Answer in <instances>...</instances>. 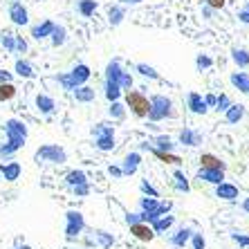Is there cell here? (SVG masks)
Returning <instances> with one entry per match:
<instances>
[{"instance_id": "cell-45", "label": "cell", "mask_w": 249, "mask_h": 249, "mask_svg": "<svg viewBox=\"0 0 249 249\" xmlns=\"http://www.w3.org/2000/svg\"><path fill=\"white\" fill-rule=\"evenodd\" d=\"M119 88H122V92H128V90H133V76L128 74V72H124V74H122Z\"/></svg>"}, {"instance_id": "cell-40", "label": "cell", "mask_w": 249, "mask_h": 249, "mask_svg": "<svg viewBox=\"0 0 249 249\" xmlns=\"http://www.w3.org/2000/svg\"><path fill=\"white\" fill-rule=\"evenodd\" d=\"M139 191L144 193V196H151V197H160V191H157L155 186L151 184L148 180H142L139 182Z\"/></svg>"}, {"instance_id": "cell-1", "label": "cell", "mask_w": 249, "mask_h": 249, "mask_svg": "<svg viewBox=\"0 0 249 249\" xmlns=\"http://www.w3.org/2000/svg\"><path fill=\"white\" fill-rule=\"evenodd\" d=\"M27 124L23 122V119H16V117H12V119H7L5 122V137L7 142L5 144H0V160H12L14 155H16L20 148L25 146V142H27Z\"/></svg>"}, {"instance_id": "cell-2", "label": "cell", "mask_w": 249, "mask_h": 249, "mask_svg": "<svg viewBox=\"0 0 249 249\" xmlns=\"http://www.w3.org/2000/svg\"><path fill=\"white\" fill-rule=\"evenodd\" d=\"M90 74H92V70H90V65H86V63H76L74 68L70 70V72H65V74H56L54 79H56L61 86L65 88V90H74V88H79V86H86L88 83V79H90Z\"/></svg>"}, {"instance_id": "cell-3", "label": "cell", "mask_w": 249, "mask_h": 249, "mask_svg": "<svg viewBox=\"0 0 249 249\" xmlns=\"http://www.w3.org/2000/svg\"><path fill=\"white\" fill-rule=\"evenodd\" d=\"M148 119L153 124L162 122V119H175V110H173V101L166 97V94H153L148 99Z\"/></svg>"}, {"instance_id": "cell-29", "label": "cell", "mask_w": 249, "mask_h": 249, "mask_svg": "<svg viewBox=\"0 0 249 249\" xmlns=\"http://www.w3.org/2000/svg\"><path fill=\"white\" fill-rule=\"evenodd\" d=\"M151 146L157 148V151H166V153H173V148H175L173 139L168 137V135H157V137L151 142Z\"/></svg>"}, {"instance_id": "cell-18", "label": "cell", "mask_w": 249, "mask_h": 249, "mask_svg": "<svg viewBox=\"0 0 249 249\" xmlns=\"http://www.w3.org/2000/svg\"><path fill=\"white\" fill-rule=\"evenodd\" d=\"M186 106H189V110H191L193 115H207V110H209L200 92H189L186 94Z\"/></svg>"}, {"instance_id": "cell-37", "label": "cell", "mask_w": 249, "mask_h": 249, "mask_svg": "<svg viewBox=\"0 0 249 249\" xmlns=\"http://www.w3.org/2000/svg\"><path fill=\"white\" fill-rule=\"evenodd\" d=\"M16 86H14L12 81L9 83H0V104H2V101H12L14 97H16Z\"/></svg>"}, {"instance_id": "cell-4", "label": "cell", "mask_w": 249, "mask_h": 249, "mask_svg": "<svg viewBox=\"0 0 249 249\" xmlns=\"http://www.w3.org/2000/svg\"><path fill=\"white\" fill-rule=\"evenodd\" d=\"M92 137H94V148L97 151L110 153L117 148L115 126L112 124H97V126H92Z\"/></svg>"}, {"instance_id": "cell-38", "label": "cell", "mask_w": 249, "mask_h": 249, "mask_svg": "<svg viewBox=\"0 0 249 249\" xmlns=\"http://www.w3.org/2000/svg\"><path fill=\"white\" fill-rule=\"evenodd\" d=\"M135 70H137L142 76H146V79H155V81L160 79V72H157L153 65H148V63H137L135 65Z\"/></svg>"}, {"instance_id": "cell-20", "label": "cell", "mask_w": 249, "mask_h": 249, "mask_svg": "<svg viewBox=\"0 0 249 249\" xmlns=\"http://www.w3.org/2000/svg\"><path fill=\"white\" fill-rule=\"evenodd\" d=\"M200 164H202V168H211V171H227V164L218 155H213V153H202L200 155Z\"/></svg>"}, {"instance_id": "cell-35", "label": "cell", "mask_w": 249, "mask_h": 249, "mask_svg": "<svg viewBox=\"0 0 249 249\" xmlns=\"http://www.w3.org/2000/svg\"><path fill=\"white\" fill-rule=\"evenodd\" d=\"M94 238H97V243L101 249H110L112 245H115V236L104 231V229H97V231H94Z\"/></svg>"}, {"instance_id": "cell-54", "label": "cell", "mask_w": 249, "mask_h": 249, "mask_svg": "<svg viewBox=\"0 0 249 249\" xmlns=\"http://www.w3.org/2000/svg\"><path fill=\"white\" fill-rule=\"evenodd\" d=\"M243 211L249 215V197H245V200H243Z\"/></svg>"}, {"instance_id": "cell-14", "label": "cell", "mask_w": 249, "mask_h": 249, "mask_svg": "<svg viewBox=\"0 0 249 249\" xmlns=\"http://www.w3.org/2000/svg\"><path fill=\"white\" fill-rule=\"evenodd\" d=\"M128 227H130V233H133L137 240H142V243H151L153 238H155L153 227L146 225V222H135V225H128Z\"/></svg>"}, {"instance_id": "cell-46", "label": "cell", "mask_w": 249, "mask_h": 249, "mask_svg": "<svg viewBox=\"0 0 249 249\" xmlns=\"http://www.w3.org/2000/svg\"><path fill=\"white\" fill-rule=\"evenodd\" d=\"M70 191L74 193L76 197H88V196H90V184H79V186H72Z\"/></svg>"}, {"instance_id": "cell-21", "label": "cell", "mask_w": 249, "mask_h": 249, "mask_svg": "<svg viewBox=\"0 0 249 249\" xmlns=\"http://www.w3.org/2000/svg\"><path fill=\"white\" fill-rule=\"evenodd\" d=\"M197 180L209 182V184H220L225 182V171H211V168H200L197 171Z\"/></svg>"}, {"instance_id": "cell-57", "label": "cell", "mask_w": 249, "mask_h": 249, "mask_svg": "<svg viewBox=\"0 0 249 249\" xmlns=\"http://www.w3.org/2000/svg\"><path fill=\"white\" fill-rule=\"evenodd\" d=\"M14 249H32V247H29V245H16Z\"/></svg>"}, {"instance_id": "cell-15", "label": "cell", "mask_w": 249, "mask_h": 249, "mask_svg": "<svg viewBox=\"0 0 249 249\" xmlns=\"http://www.w3.org/2000/svg\"><path fill=\"white\" fill-rule=\"evenodd\" d=\"M34 104H36V110L41 112V115H45V117L54 115V110H56V101H54L50 94H43V92L36 94Z\"/></svg>"}, {"instance_id": "cell-39", "label": "cell", "mask_w": 249, "mask_h": 249, "mask_svg": "<svg viewBox=\"0 0 249 249\" xmlns=\"http://www.w3.org/2000/svg\"><path fill=\"white\" fill-rule=\"evenodd\" d=\"M0 45L5 47L7 52L14 54V47H16V36H14V34H7V32H5V34H0Z\"/></svg>"}, {"instance_id": "cell-59", "label": "cell", "mask_w": 249, "mask_h": 249, "mask_svg": "<svg viewBox=\"0 0 249 249\" xmlns=\"http://www.w3.org/2000/svg\"><path fill=\"white\" fill-rule=\"evenodd\" d=\"M247 94H249V88H247Z\"/></svg>"}, {"instance_id": "cell-36", "label": "cell", "mask_w": 249, "mask_h": 249, "mask_svg": "<svg viewBox=\"0 0 249 249\" xmlns=\"http://www.w3.org/2000/svg\"><path fill=\"white\" fill-rule=\"evenodd\" d=\"M104 97L108 99V101H119V97H122V88L117 86V83L104 81Z\"/></svg>"}, {"instance_id": "cell-56", "label": "cell", "mask_w": 249, "mask_h": 249, "mask_svg": "<svg viewBox=\"0 0 249 249\" xmlns=\"http://www.w3.org/2000/svg\"><path fill=\"white\" fill-rule=\"evenodd\" d=\"M202 14H204V18H209V16H211V7H204Z\"/></svg>"}, {"instance_id": "cell-48", "label": "cell", "mask_w": 249, "mask_h": 249, "mask_svg": "<svg viewBox=\"0 0 249 249\" xmlns=\"http://www.w3.org/2000/svg\"><path fill=\"white\" fill-rule=\"evenodd\" d=\"M225 5L227 0H207V7H211V9H222Z\"/></svg>"}, {"instance_id": "cell-42", "label": "cell", "mask_w": 249, "mask_h": 249, "mask_svg": "<svg viewBox=\"0 0 249 249\" xmlns=\"http://www.w3.org/2000/svg\"><path fill=\"white\" fill-rule=\"evenodd\" d=\"M213 65V61H211V56H207V54H197L196 56V68L202 72V70H209Z\"/></svg>"}, {"instance_id": "cell-12", "label": "cell", "mask_w": 249, "mask_h": 249, "mask_svg": "<svg viewBox=\"0 0 249 249\" xmlns=\"http://www.w3.org/2000/svg\"><path fill=\"white\" fill-rule=\"evenodd\" d=\"M139 164H142V153H128L126 157H124V162H122V175L124 178H130V175L137 173V168Z\"/></svg>"}, {"instance_id": "cell-6", "label": "cell", "mask_w": 249, "mask_h": 249, "mask_svg": "<svg viewBox=\"0 0 249 249\" xmlns=\"http://www.w3.org/2000/svg\"><path fill=\"white\" fill-rule=\"evenodd\" d=\"M148 97H146L144 92H137V90H128L126 92V108L130 112H133L135 117H139V119H144L146 115H148Z\"/></svg>"}, {"instance_id": "cell-8", "label": "cell", "mask_w": 249, "mask_h": 249, "mask_svg": "<svg viewBox=\"0 0 249 249\" xmlns=\"http://www.w3.org/2000/svg\"><path fill=\"white\" fill-rule=\"evenodd\" d=\"M9 18H12V23L14 25H29V14H27V7L20 2V0H14L12 5H9Z\"/></svg>"}, {"instance_id": "cell-19", "label": "cell", "mask_w": 249, "mask_h": 249, "mask_svg": "<svg viewBox=\"0 0 249 249\" xmlns=\"http://www.w3.org/2000/svg\"><path fill=\"white\" fill-rule=\"evenodd\" d=\"M54 20H50V18H45L43 23L34 25L32 27V38H36V41H43V38H50V34H52V29H54Z\"/></svg>"}, {"instance_id": "cell-43", "label": "cell", "mask_w": 249, "mask_h": 249, "mask_svg": "<svg viewBox=\"0 0 249 249\" xmlns=\"http://www.w3.org/2000/svg\"><path fill=\"white\" fill-rule=\"evenodd\" d=\"M231 240L238 245V247H249V233L233 231V233H231Z\"/></svg>"}, {"instance_id": "cell-30", "label": "cell", "mask_w": 249, "mask_h": 249, "mask_svg": "<svg viewBox=\"0 0 249 249\" xmlns=\"http://www.w3.org/2000/svg\"><path fill=\"white\" fill-rule=\"evenodd\" d=\"M65 184H68V189H72V186H79V184H88L86 171H70V173L65 175Z\"/></svg>"}, {"instance_id": "cell-24", "label": "cell", "mask_w": 249, "mask_h": 249, "mask_svg": "<svg viewBox=\"0 0 249 249\" xmlns=\"http://www.w3.org/2000/svg\"><path fill=\"white\" fill-rule=\"evenodd\" d=\"M14 72H16V76H20V79H34L36 76L34 65L29 63V61H25V58H18L16 65H14Z\"/></svg>"}, {"instance_id": "cell-50", "label": "cell", "mask_w": 249, "mask_h": 249, "mask_svg": "<svg viewBox=\"0 0 249 249\" xmlns=\"http://www.w3.org/2000/svg\"><path fill=\"white\" fill-rule=\"evenodd\" d=\"M14 76H12V72H7V70H2L0 68V83H9Z\"/></svg>"}, {"instance_id": "cell-33", "label": "cell", "mask_w": 249, "mask_h": 249, "mask_svg": "<svg viewBox=\"0 0 249 249\" xmlns=\"http://www.w3.org/2000/svg\"><path fill=\"white\" fill-rule=\"evenodd\" d=\"M231 58H233V63H236L240 70L249 68V52H247V50H243V47H233V50H231Z\"/></svg>"}, {"instance_id": "cell-16", "label": "cell", "mask_w": 249, "mask_h": 249, "mask_svg": "<svg viewBox=\"0 0 249 249\" xmlns=\"http://www.w3.org/2000/svg\"><path fill=\"white\" fill-rule=\"evenodd\" d=\"M122 74H124V68H122V58H112L110 63L106 65V76L104 81H110V83H117L122 81Z\"/></svg>"}, {"instance_id": "cell-10", "label": "cell", "mask_w": 249, "mask_h": 249, "mask_svg": "<svg viewBox=\"0 0 249 249\" xmlns=\"http://www.w3.org/2000/svg\"><path fill=\"white\" fill-rule=\"evenodd\" d=\"M139 148H142V151H151L153 155H155L160 162H164V164H175V166H180V164H182V157L180 155H175V153H166V151H157V148H153L148 142H144Z\"/></svg>"}, {"instance_id": "cell-7", "label": "cell", "mask_w": 249, "mask_h": 249, "mask_svg": "<svg viewBox=\"0 0 249 249\" xmlns=\"http://www.w3.org/2000/svg\"><path fill=\"white\" fill-rule=\"evenodd\" d=\"M86 229V218H83L81 211H74V209H70L68 213H65V238L68 240H74L79 238V233H83Z\"/></svg>"}, {"instance_id": "cell-44", "label": "cell", "mask_w": 249, "mask_h": 249, "mask_svg": "<svg viewBox=\"0 0 249 249\" xmlns=\"http://www.w3.org/2000/svg\"><path fill=\"white\" fill-rule=\"evenodd\" d=\"M189 243H191L193 249H204V247H207L204 236H202V233H197V231H193V236H191V240H189Z\"/></svg>"}, {"instance_id": "cell-5", "label": "cell", "mask_w": 249, "mask_h": 249, "mask_svg": "<svg viewBox=\"0 0 249 249\" xmlns=\"http://www.w3.org/2000/svg\"><path fill=\"white\" fill-rule=\"evenodd\" d=\"M34 162L38 164H65L68 162V153L63 146L58 144H43L36 148Z\"/></svg>"}, {"instance_id": "cell-23", "label": "cell", "mask_w": 249, "mask_h": 249, "mask_svg": "<svg viewBox=\"0 0 249 249\" xmlns=\"http://www.w3.org/2000/svg\"><path fill=\"white\" fill-rule=\"evenodd\" d=\"M222 115H225V122H227V124H238V122H243V117H245V106H243V104H231L225 112H222Z\"/></svg>"}, {"instance_id": "cell-49", "label": "cell", "mask_w": 249, "mask_h": 249, "mask_svg": "<svg viewBox=\"0 0 249 249\" xmlns=\"http://www.w3.org/2000/svg\"><path fill=\"white\" fill-rule=\"evenodd\" d=\"M106 171H108V175H112V178H124V175H122V168H119V166H112V164H110V166L106 168Z\"/></svg>"}, {"instance_id": "cell-28", "label": "cell", "mask_w": 249, "mask_h": 249, "mask_svg": "<svg viewBox=\"0 0 249 249\" xmlns=\"http://www.w3.org/2000/svg\"><path fill=\"white\" fill-rule=\"evenodd\" d=\"M50 38H52V45L54 47H63L65 43H68V29H65L63 25H54Z\"/></svg>"}, {"instance_id": "cell-58", "label": "cell", "mask_w": 249, "mask_h": 249, "mask_svg": "<svg viewBox=\"0 0 249 249\" xmlns=\"http://www.w3.org/2000/svg\"><path fill=\"white\" fill-rule=\"evenodd\" d=\"M245 9H247V12H249V0H247V5H245Z\"/></svg>"}, {"instance_id": "cell-51", "label": "cell", "mask_w": 249, "mask_h": 249, "mask_svg": "<svg viewBox=\"0 0 249 249\" xmlns=\"http://www.w3.org/2000/svg\"><path fill=\"white\" fill-rule=\"evenodd\" d=\"M238 20H240L243 25H249V12L247 9H240V12H238Z\"/></svg>"}, {"instance_id": "cell-31", "label": "cell", "mask_w": 249, "mask_h": 249, "mask_svg": "<svg viewBox=\"0 0 249 249\" xmlns=\"http://www.w3.org/2000/svg\"><path fill=\"white\" fill-rule=\"evenodd\" d=\"M173 186H175V191H180V193H189L191 191V184H189V180H186V175L182 173L180 168H175L173 171Z\"/></svg>"}, {"instance_id": "cell-17", "label": "cell", "mask_w": 249, "mask_h": 249, "mask_svg": "<svg viewBox=\"0 0 249 249\" xmlns=\"http://www.w3.org/2000/svg\"><path fill=\"white\" fill-rule=\"evenodd\" d=\"M0 173L5 178L7 182H16L20 175H23V166L18 162H12V160H7L5 164H0Z\"/></svg>"}, {"instance_id": "cell-13", "label": "cell", "mask_w": 249, "mask_h": 249, "mask_svg": "<svg viewBox=\"0 0 249 249\" xmlns=\"http://www.w3.org/2000/svg\"><path fill=\"white\" fill-rule=\"evenodd\" d=\"M178 142H180L182 146H191V148H196V146L202 144V133H197L196 128H182L180 135H178Z\"/></svg>"}, {"instance_id": "cell-27", "label": "cell", "mask_w": 249, "mask_h": 249, "mask_svg": "<svg viewBox=\"0 0 249 249\" xmlns=\"http://www.w3.org/2000/svg\"><path fill=\"white\" fill-rule=\"evenodd\" d=\"M229 81H231V86L236 88V90H240V92L247 94V88H249V74L247 72H233V74L229 76Z\"/></svg>"}, {"instance_id": "cell-25", "label": "cell", "mask_w": 249, "mask_h": 249, "mask_svg": "<svg viewBox=\"0 0 249 249\" xmlns=\"http://www.w3.org/2000/svg\"><path fill=\"white\" fill-rule=\"evenodd\" d=\"M124 18H126V7L124 5H110L108 7V23H110L112 27L122 25Z\"/></svg>"}, {"instance_id": "cell-52", "label": "cell", "mask_w": 249, "mask_h": 249, "mask_svg": "<svg viewBox=\"0 0 249 249\" xmlns=\"http://www.w3.org/2000/svg\"><path fill=\"white\" fill-rule=\"evenodd\" d=\"M204 104H207V108H215V94H204Z\"/></svg>"}, {"instance_id": "cell-22", "label": "cell", "mask_w": 249, "mask_h": 249, "mask_svg": "<svg viewBox=\"0 0 249 249\" xmlns=\"http://www.w3.org/2000/svg\"><path fill=\"white\" fill-rule=\"evenodd\" d=\"M72 94H74V99L79 101V104H92L94 99H97V92H94V88L90 86H79L72 90Z\"/></svg>"}, {"instance_id": "cell-47", "label": "cell", "mask_w": 249, "mask_h": 249, "mask_svg": "<svg viewBox=\"0 0 249 249\" xmlns=\"http://www.w3.org/2000/svg\"><path fill=\"white\" fill-rule=\"evenodd\" d=\"M27 52V41L23 36H16V47H14V54H25Z\"/></svg>"}, {"instance_id": "cell-11", "label": "cell", "mask_w": 249, "mask_h": 249, "mask_svg": "<svg viewBox=\"0 0 249 249\" xmlns=\"http://www.w3.org/2000/svg\"><path fill=\"white\" fill-rule=\"evenodd\" d=\"M193 227H180L175 233H171V238H168V243H171V247H178V249H182L184 245H189V240H191V236H193Z\"/></svg>"}, {"instance_id": "cell-9", "label": "cell", "mask_w": 249, "mask_h": 249, "mask_svg": "<svg viewBox=\"0 0 249 249\" xmlns=\"http://www.w3.org/2000/svg\"><path fill=\"white\" fill-rule=\"evenodd\" d=\"M213 196L218 200H225V202H233V200H238V186L231 182H220V184H215Z\"/></svg>"}, {"instance_id": "cell-53", "label": "cell", "mask_w": 249, "mask_h": 249, "mask_svg": "<svg viewBox=\"0 0 249 249\" xmlns=\"http://www.w3.org/2000/svg\"><path fill=\"white\" fill-rule=\"evenodd\" d=\"M135 222H142L139 213H128V215H126V225H135Z\"/></svg>"}, {"instance_id": "cell-34", "label": "cell", "mask_w": 249, "mask_h": 249, "mask_svg": "<svg viewBox=\"0 0 249 249\" xmlns=\"http://www.w3.org/2000/svg\"><path fill=\"white\" fill-rule=\"evenodd\" d=\"M97 7H99L97 0H79V2H76V9H79V14H81V16H86V18L92 16V14L97 12Z\"/></svg>"}, {"instance_id": "cell-41", "label": "cell", "mask_w": 249, "mask_h": 249, "mask_svg": "<svg viewBox=\"0 0 249 249\" xmlns=\"http://www.w3.org/2000/svg\"><path fill=\"white\" fill-rule=\"evenodd\" d=\"M231 104H233V101L229 99V94H220V97H215V110H218V112H225Z\"/></svg>"}, {"instance_id": "cell-55", "label": "cell", "mask_w": 249, "mask_h": 249, "mask_svg": "<svg viewBox=\"0 0 249 249\" xmlns=\"http://www.w3.org/2000/svg\"><path fill=\"white\" fill-rule=\"evenodd\" d=\"M124 5H139V2H142V0H122Z\"/></svg>"}, {"instance_id": "cell-26", "label": "cell", "mask_w": 249, "mask_h": 249, "mask_svg": "<svg viewBox=\"0 0 249 249\" xmlns=\"http://www.w3.org/2000/svg\"><path fill=\"white\" fill-rule=\"evenodd\" d=\"M173 225H175V215H171V213H166V215H162V218H157L155 222H151L155 236H157V233H166Z\"/></svg>"}, {"instance_id": "cell-32", "label": "cell", "mask_w": 249, "mask_h": 249, "mask_svg": "<svg viewBox=\"0 0 249 249\" xmlns=\"http://www.w3.org/2000/svg\"><path fill=\"white\" fill-rule=\"evenodd\" d=\"M126 104H122V101H110V108H108V115L115 119V122H124L126 119Z\"/></svg>"}]
</instances>
